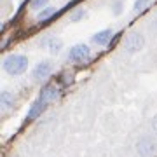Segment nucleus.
I'll use <instances>...</instances> for the list:
<instances>
[{"label":"nucleus","mask_w":157,"mask_h":157,"mask_svg":"<svg viewBox=\"0 0 157 157\" xmlns=\"http://www.w3.org/2000/svg\"><path fill=\"white\" fill-rule=\"evenodd\" d=\"M112 11H113L115 16H119V14L122 12V2H115V4L112 6Z\"/></svg>","instance_id":"obj_15"},{"label":"nucleus","mask_w":157,"mask_h":157,"mask_svg":"<svg viewBox=\"0 0 157 157\" xmlns=\"http://www.w3.org/2000/svg\"><path fill=\"white\" fill-rule=\"evenodd\" d=\"M150 126H152V129H154V131L157 133V113L154 115V117H152V121H150Z\"/></svg>","instance_id":"obj_16"},{"label":"nucleus","mask_w":157,"mask_h":157,"mask_svg":"<svg viewBox=\"0 0 157 157\" xmlns=\"http://www.w3.org/2000/svg\"><path fill=\"white\" fill-rule=\"evenodd\" d=\"M86 9H75V11L72 12V16H70V19H72L73 23H77V21H80L82 17H86Z\"/></svg>","instance_id":"obj_13"},{"label":"nucleus","mask_w":157,"mask_h":157,"mask_svg":"<svg viewBox=\"0 0 157 157\" xmlns=\"http://www.w3.org/2000/svg\"><path fill=\"white\" fill-rule=\"evenodd\" d=\"M136 152L140 157H152L157 152V141L150 136H141L136 141Z\"/></svg>","instance_id":"obj_3"},{"label":"nucleus","mask_w":157,"mask_h":157,"mask_svg":"<svg viewBox=\"0 0 157 157\" xmlns=\"http://www.w3.org/2000/svg\"><path fill=\"white\" fill-rule=\"evenodd\" d=\"M58 96H59V86L56 84H47L42 87V91H40V100L45 101V103H49V101H54L58 100Z\"/></svg>","instance_id":"obj_5"},{"label":"nucleus","mask_w":157,"mask_h":157,"mask_svg":"<svg viewBox=\"0 0 157 157\" xmlns=\"http://www.w3.org/2000/svg\"><path fill=\"white\" fill-rule=\"evenodd\" d=\"M110 39H112V30H101V32L93 35V42L98 45H107Z\"/></svg>","instance_id":"obj_8"},{"label":"nucleus","mask_w":157,"mask_h":157,"mask_svg":"<svg viewBox=\"0 0 157 157\" xmlns=\"http://www.w3.org/2000/svg\"><path fill=\"white\" fill-rule=\"evenodd\" d=\"M150 6V0H136L135 2V12L140 14V12L147 11V7Z\"/></svg>","instance_id":"obj_12"},{"label":"nucleus","mask_w":157,"mask_h":157,"mask_svg":"<svg viewBox=\"0 0 157 157\" xmlns=\"http://www.w3.org/2000/svg\"><path fill=\"white\" fill-rule=\"evenodd\" d=\"M0 101H2V110H9L14 105V94H12L11 91H2Z\"/></svg>","instance_id":"obj_9"},{"label":"nucleus","mask_w":157,"mask_h":157,"mask_svg":"<svg viewBox=\"0 0 157 157\" xmlns=\"http://www.w3.org/2000/svg\"><path fill=\"white\" fill-rule=\"evenodd\" d=\"M52 72V63L51 61H40L37 67L33 68V78L35 80H44L47 78Z\"/></svg>","instance_id":"obj_6"},{"label":"nucleus","mask_w":157,"mask_h":157,"mask_svg":"<svg viewBox=\"0 0 157 157\" xmlns=\"http://www.w3.org/2000/svg\"><path fill=\"white\" fill-rule=\"evenodd\" d=\"M28 68V58L23 54H11L4 59V70L9 75H21Z\"/></svg>","instance_id":"obj_1"},{"label":"nucleus","mask_w":157,"mask_h":157,"mask_svg":"<svg viewBox=\"0 0 157 157\" xmlns=\"http://www.w3.org/2000/svg\"><path fill=\"white\" fill-rule=\"evenodd\" d=\"M47 2H49V0H32V7H33V9H42V7H45Z\"/></svg>","instance_id":"obj_14"},{"label":"nucleus","mask_w":157,"mask_h":157,"mask_svg":"<svg viewBox=\"0 0 157 157\" xmlns=\"http://www.w3.org/2000/svg\"><path fill=\"white\" fill-rule=\"evenodd\" d=\"M54 14H56V9H54V7H44V9L39 12L37 19H39V23H45V21H49Z\"/></svg>","instance_id":"obj_10"},{"label":"nucleus","mask_w":157,"mask_h":157,"mask_svg":"<svg viewBox=\"0 0 157 157\" xmlns=\"http://www.w3.org/2000/svg\"><path fill=\"white\" fill-rule=\"evenodd\" d=\"M47 108V103L45 101H42L39 98V100H35L33 103H32V107H30V110H28V121H35V119L39 117V115H42L44 113V110Z\"/></svg>","instance_id":"obj_7"},{"label":"nucleus","mask_w":157,"mask_h":157,"mask_svg":"<svg viewBox=\"0 0 157 157\" xmlns=\"http://www.w3.org/2000/svg\"><path fill=\"white\" fill-rule=\"evenodd\" d=\"M145 45V37L140 33V32H129L126 37H124V49L135 54V52H140Z\"/></svg>","instance_id":"obj_2"},{"label":"nucleus","mask_w":157,"mask_h":157,"mask_svg":"<svg viewBox=\"0 0 157 157\" xmlns=\"http://www.w3.org/2000/svg\"><path fill=\"white\" fill-rule=\"evenodd\" d=\"M154 30H157V16L154 17Z\"/></svg>","instance_id":"obj_17"},{"label":"nucleus","mask_w":157,"mask_h":157,"mask_svg":"<svg viewBox=\"0 0 157 157\" xmlns=\"http://www.w3.org/2000/svg\"><path fill=\"white\" fill-rule=\"evenodd\" d=\"M89 56H91V49H89V45H86V44L73 45L70 49V52H68V59L73 63H82L86 59H89Z\"/></svg>","instance_id":"obj_4"},{"label":"nucleus","mask_w":157,"mask_h":157,"mask_svg":"<svg viewBox=\"0 0 157 157\" xmlns=\"http://www.w3.org/2000/svg\"><path fill=\"white\" fill-rule=\"evenodd\" d=\"M47 47H49V51L52 52V54H58V52L63 49V42H61L59 39H49V42H47Z\"/></svg>","instance_id":"obj_11"}]
</instances>
